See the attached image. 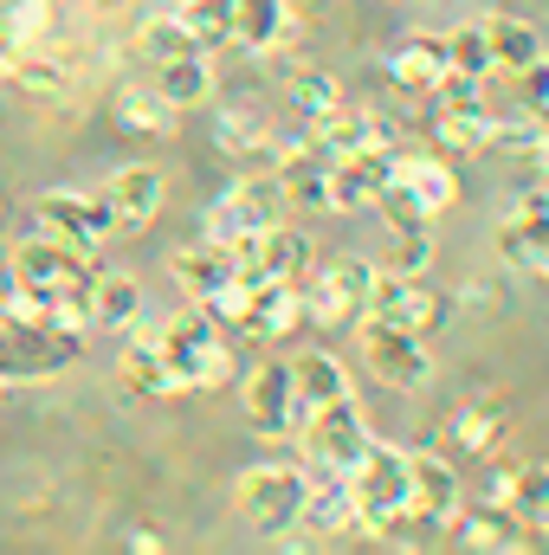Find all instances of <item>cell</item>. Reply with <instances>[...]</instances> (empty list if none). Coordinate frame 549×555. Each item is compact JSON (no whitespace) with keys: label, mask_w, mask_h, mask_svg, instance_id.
Wrapping results in <instances>:
<instances>
[{"label":"cell","mask_w":549,"mask_h":555,"mask_svg":"<svg viewBox=\"0 0 549 555\" xmlns=\"http://www.w3.org/2000/svg\"><path fill=\"white\" fill-rule=\"evenodd\" d=\"M297 433H304L310 465H317V472H343V478L356 472V459H362V452H369V439H375V433H369V420H362V408H356L349 395H343V401L310 408V420H304Z\"/></svg>","instance_id":"obj_7"},{"label":"cell","mask_w":549,"mask_h":555,"mask_svg":"<svg viewBox=\"0 0 549 555\" xmlns=\"http://www.w3.org/2000/svg\"><path fill=\"white\" fill-rule=\"evenodd\" d=\"M175 20L194 33L201 52H214V46L233 39V0H175Z\"/></svg>","instance_id":"obj_30"},{"label":"cell","mask_w":549,"mask_h":555,"mask_svg":"<svg viewBox=\"0 0 549 555\" xmlns=\"http://www.w3.org/2000/svg\"><path fill=\"white\" fill-rule=\"evenodd\" d=\"M104 201H111V214H117V233H142V227L162 214L168 181H162V168H149V162H124V168L111 175Z\"/></svg>","instance_id":"obj_13"},{"label":"cell","mask_w":549,"mask_h":555,"mask_svg":"<svg viewBox=\"0 0 549 555\" xmlns=\"http://www.w3.org/2000/svg\"><path fill=\"white\" fill-rule=\"evenodd\" d=\"M155 91H162L175 111H201V104L214 98V65H207V52L162 59V65H155Z\"/></svg>","instance_id":"obj_23"},{"label":"cell","mask_w":549,"mask_h":555,"mask_svg":"<svg viewBox=\"0 0 549 555\" xmlns=\"http://www.w3.org/2000/svg\"><path fill=\"white\" fill-rule=\"evenodd\" d=\"M531 155H537V168H549V124H544V137L531 142Z\"/></svg>","instance_id":"obj_47"},{"label":"cell","mask_w":549,"mask_h":555,"mask_svg":"<svg viewBox=\"0 0 549 555\" xmlns=\"http://www.w3.org/2000/svg\"><path fill=\"white\" fill-rule=\"evenodd\" d=\"M544 278H549V272H544Z\"/></svg>","instance_id":"obj_52"},{"label":"cell","mask_w":549,"mask_h":555,"mask_svg":"<svg viewBox=\"0 0 549 555\" xmlns=\"http://www.w3.org/2000/svg\"><path fill=\"white\" fill-rule=\"evenodd\" d=\"M511 511L524 517V530H549V465H518Z\"/></svg>","instance_id":"obj_34"},{"label":"cell","mask_w":549,"mask_h":555,"mask_svg":"<svg viewBox=\"0 0 549 555\" xmlns=\"http://www.w3.org/2000/svg\"><path fill=\"white\" fill-rule=\"evenodd\" d=\"M0 395H7V382H0Z\"/></svg>","instance_id":"obj_51"},{"label":"cell","mask_w":549,"mask_h":555,"mask_svg":"<svg viewBox=\"0 0 549 555\" xmlns=\"http://www.w3.org/2000/svg\"><path fill=\"white\" fill-rule=\"evenodd\" d=\"M124 388H130V395H149V401L188 395V388H181V375L168 369V356L155 349V336H137V343L124 349Z\"/></svg>","instance_id":"obj_25"},{"label":"cell","mask_w":549,"mask_h":555,"mask_svg":"<svg viewBox=\"0 0 549 555\" xmlns=\"http://www.w3.org/2000/svg\"><path fill=\"white\" fill-rule=\"evenodd\" d=\"M168 272H175V284H181V297H188V304H207L220 284H233V278H240V266H233V253H227V246L201 240V246H181V253L168 259Z\"/></svg>","instance_id":"obj_20"},{"label":"cell","mask_w":549,"mask_h":555,"mask_svg":"<svg viewBox=\"0 0 549 555\" xmlns=\"http://www.w3.org/2000/svg\"><path fill=\"white\" fill-rule=\"evenodd\" d=\"M356 343H362V369L382 382V388H426L433 382V356H426V336L395 330L382 317H362L356 323Z\"/></svg>","instance_id":"obj_6"},{"label":"cell","mask_w":549,"mask_h":555,"mask_svg":"<svg viewBox=\"0 0 549 555\" xmlns=\"http://www.w3.org/2000/svg\"><path fill=\"white\" fill-rule=\"evenodd\" d=\"M304 491H310L304 472H291V465H253V472H240V485H233V511H240V524H246L253 537H272L278 543L284 530H297Z\"/></svg>","instance_id":"obj_2"},{"label":"cell","mask_w":549,"mask_h":555,"mask_svg":"<svg viewBox=\"0 0 549 555\" xmlns=\"http://www.w3.org/2000/svg\"><path fill=\"white\" fill-rule=\"evenodd\" d=\"M511 478H518V465H511V472H491V478H485V498H491V504H511Z\"/></svg>","instance_id":"obj_45"},{"label":"cell","mask_w":549,"mask_h":555,"mask_svg":"<svg viewBox=\"0 0 549 555\" xmlns=\"http://www.w3.org/2000/svg\"><path fill=\"white\" fill-rule=\"evenodd\" d=\"M498 253H505L518 272H549V220H518V214H505Z\"/></svg>","instance_id":"obj_29"},{"label":"cell","mask_w":549,"mask_h":555,"mask_svg":"<svg viewBox=\"0 0 549 555\" xmlns=\"http://www.w3.org/2000/svg\"><path fill=\"white\" fill-rule=\"evenodd\" d=\"M78 362V336L52 330V323H26V317H0V382H52Z\"/></svg>","instance_id":"obj_3"},{"label":"cell","mask_w":549,"mask_h":555,"mask_svg":"<svg viewBox=\"0 0 549 555\" xmlns=\"http://www.w3.org/2000/svg\"><path fill=\"white\" fill-rule=\"evenodd\" d=\"M291 20H297L291 0H233V39L253 52H278L291 39Z\"/></svg>","instance_id":"obj_22"},{"label":"cell","mask_w":549,"mask_h":555,"mask_svg":"<svg viewBox=\"0 0 549 555\" xmlns=\"http://www.w3.org/2000/svg\"><path fill=\"white\" fill-rule=\"evenodd\" d=\"M369 317L395 323V330H413V336H433L446 317H452V297H439L433 284L420 278H401V272H375V291H369Z\"/></svg>","instance_id":"obj_8"},{"label":"cell","mask_w":549,"mask_h":555,"mask_svg":"<svg viewBox=\"0 0 549 555\" xmlns=\"http://www.w3.org/2000/svg\"><path fill=\"white\" fill-rule=\"evenodd\" d=\"M375 207H382L388 233H420V227H433V214L420 207V194H413L408 181H388V188L375 194Z\"/></svg>","instance_id":"obj_37"},{"label":"cell","mask_w":549,"mask_h":555,"mask_svg":"<svg viewBox=\"0 0 549 555\" xmlns=\"http://www.w3.org/2000/svg\"><path fill=\"white\" fill-rule=\"evenodd\" d=\"M246 420H253V433H266V439H284V433H297L310 408L297 401V382H291V362H259L253 375H246Z\"/></svg>","instance_id":"obj_10"},{"label":"cell","mask_w":549,"mask_h":555,"mask_svg":"<svg viewBox=\"0 0 549 555\" xmlns=\"http://www.w3.org/2000/svg\"><path fill=\"white\" fill-rule=\"evenodd\" d=\"M446 439H452L459 452H485V446L498 439V414H491V408H452V414H446Z\"/></svg>","instance_id":"obj_39"},{"label":"cell","mask_w":549,"mask_h":555,"mask_svg":"<svg viewBox=\"0 0 549 555\" xmlns=\"http://www.w3.org/2000/svg\"><path fill=\"white\" fill-rule=\"evenodd\" d=\"M375 272L382 266H369V259H330L323 272H310V284H304V317L317 330H356L369 317Z\"/></svg>","instance_id":"obj_4"},{"label":"cell","mask_w":549,"mask_h":555,"mask_svg":"<svg viewBox=\"0 0 549 555\" xmlns=\"http://www.w3.org/2000/svg\"><path fill=\"white\" fill-rule=\"evenodd\" d=\"M544 194H549V168H544Z\"/></svg>","instance_id":"obj_49"},{"label":"cell","mask_w":549,"mask_h":555,"mask_svg":"<svg viewBox=\"0 0 549 555\" xmlns=\"http://www.w3.org/2000/svg\"><path fill=\"white\" fill-rule=\"evenodd\" d=\"M544 59H549V39H544Z\"/></svg>","instance_id":"obj_50"},{"label":"cell","mask_w":549,"mask_h":555,"mask_svg":"<svg viewBox=\"0 0 549 555\" xmlns=\"http://www.w3.org/2000/svg\"><path fill=\"white\" fill-rule=\"evenodd\" d=\"M395 181H408L426 214H446V207L459 201V168H452V162H439V155H420L408 137L395 142Z\"/></svg>","instance_id":"obj_19"},{"label":"cell","mask_w":549,"mask_h":555,"mask_svg":"<svg viewBox=\"0 0 549 555\" xmlns=\"http://www.w3.org/2000/svg\"><path fill=\"white\" fill-rule=\"evenodd\" d=\"M310 137L323 155H362V149H395V130L382 124V111H349V104H336V111H323L317 124H310Z\"/></svg>","instance_id":"obj_16"},{"label":"cell","mask_w":549,"mask_h":555,"mask_svg":"<svg viewBox=\"0 0 549 555\" xmlns=\"http://www.w3.org/2000/svg\"><path fill=\"white\" fill-rule=\"evenodd\" d=\"M20 297H26V278L13 272V266H0V317H7V310H13Z\"/></svg>","instance_id":"obj_44"},{"label":"cell","mask_w":549,"mask_h":555,"mask_svg":"<svg viewBox=\"0 0 549 555\" xmlns=\"http://www.w3.org/2000/svg\"><path fill=\"white\" fill-rule=\"evenodd\" d=\"M388 181H395V149H362V155H330V162H323L330 214H356V207H369Z\"/></svg>","instance_id":"obj_11"},{"label":"cell","mask_w":549,"mask_h":555,"mask_svg":"<svg viewBox=\"0 0 549 555\" xmlns=\"http://www.w3.org/2000/svg\"><path fill=\"white\" fill-rule=\"evenodd\" d=\"M91 323L98 330H137L142 323V284L130 272H98L91 284Z\"/></svg>","instance_id":"obj_26"},{"label":"cell","mask_w":549,"mask_h":555,"mask_svg":"<svg viewBox=\"0 0 549 555\" xmlns=\"http://www.w3.org/2000/svg\"><path fill=\"white\" fill-rule=\"evenodd\" d=\"M220 149H227V155H259V149H272L266 117H259V111H246V104H233V111L220 117Z\"/></svg>","instance_id":"obj_36"},{"label":"cell","mask_w":549,"mask_h":555,"mask_svg":"<svg viewBox=\"0 0 549 555\" xmlns=\"http://www.w3.org/2000/svg\"><path fill=\"white\" fill-rule=\"evenodd\" d=\"M142 52H149V65H162V59H181V52H201V46L175 13H162V20H142Z\"/></svg>","instance_id":"obj_38"},{"label":"cell","mask_w":549,"mask_h":555,"mask_svg":"<svg viewBox=\"0 0 549 555\" xmlns=\"http://www.w3.org/2000/svg\"><path fill=\"white\" fill-rule=\"evenodd\" d=\"M240 375V356L227 349V343H214L207 356H201V369H194V388H227Z\"/></svg>","instance_id":"obj_42"},{"label":"cell","mask_w":549,"mask_h":555,"mask_svg":"<svg viewBox=\"0 0 549 555\" xmlns=\"http://www.w3.org/2000/svg\"><path fill=\"white\" fill-rule=\"evenodd\" d=\"M291 382H297V401H304V408H323V401H343V395H349V369H343V356H330V349H304V356L291 362Z\"/></svg>","instance_id":"obj_28"},{"label":"cell","mask_w":549,"mask_h":555,"mask_svg":"<svg viewBox=\"0 0 549 555\" xmlns=\"http://www.w3.org/2000/svg\"><path fill=\"white\" fill-rule=\"evenodd\" d=\"M518 98H524V111H549V59H537V65H524L518 78Z\"/></svg>","instance_id":"obj_43"},{"label":"cell","mask_w":549,"mask_h":555,"mask_svg":"<svg viewBox=\"0 0 549 555\" xmlns=\"http://www.w3.org/2000/svg\"><path fill=\"white\" fill-rule=\"evenodd\" d=\"M446 65H452V72H472V78H498V65H491V39H485V20L446 33Z\"/></svg>","instance_id":"obj_35"},{"label":"cell","mask_w":549,"mask_h":555,"mask_svg":"<svg viewBox=\"0 0 549 555\" xmlns=\"http://www.w3.org/2000/svg\"><path fill=\"white\" fill-rule=\"evenodd\" d=\"M408 485H413V517H426L433 530H446L459 517V472L439 452H408Z\"/></svg>","instance_id":"obj_15"},{"label":"cell","mask_w":549,"mask_h":555,"mask_svg":"<svg viewBox=\"0 0 549 555\" xmlns=\"http://www.w3.org/2000/svg\"><path fill=\"white\" fill-rule=\"evenodd\" d=\"M439 72H446V39H433V33H408V39L388 52V78H395L401 91H433Z\"/></svg>","instance_id":"obj_24"},{"label":"cell","mask_w":549,"mask_h":555,"mask_svg":"<svg viewBox=\"0 0 549 555\" xmlns=\"http://www.w3.org/2000/svg\"><path fill=\"white\" fill-rule=\"evenodd\" d=\"M117 117H124L130 130H155V137H168L181 111H175V104H168V98H162L155 85H149V91H142V85H130V91L117 98Z\"/></svg>","instance_id":"obj_32"},{"label":"cell","mask_w":549,"mask_h":555,"mask_svg":"<svg viewBox=\"0 0 549 555\" xmlns=\"http://www.w3.org/2000/svg\"><path fill=\"white\" fill-rule=\"evenodd\" d=\"M485 39H491V65H498L505 78H518L524 65L544 59V33H537L531 20H505V13H491V20H485Z\"/></svg>","instance_id":"obj_27"},{"label":"cell","mask_w":549,"mask_h":555,"mask_svg":"<svg viewBox=\"0 0 549 555\" xmlns=\"http://www.w3.org/2000/svg\"><path fill=\"white\" fill-rule=\"evenodd\" d=\"M278 207H284L278 181H233V188L207 207V240H214V246H240V240H253L259 227H272Z\"/></svg>","instance_id":"obj_9"},{"label":"cell","mask_w":549,"mask_h":555,"mask_svg":"<svg viewBox=\"0 0 549 555\" xmlns=\"http://www.w3.org/2000/svg\"><path fill=\"white\" fill-rule=\"evenodd\" d=\"M0 20L13 26L20 46H39V39L52 33V0H13V13H0Z\"/></svg>","instance_id":"obj_40"},{"label":"cell","mask_w":549,"mask_h":555,"mask_svg":"<svg viewBox=\"0 0 549 555\" xmlns=\"http://www.w3.org/2000/svg\"><path fill=\"white\" fill-rule=\"evenodd\" d=\"M33 220H39L46 240H65L72 253H98V246L117 240V214H111V201H104V194H78V188H52V194H39V201H33Z\"/></svg>","instance_id":"obj_5"},{"label":"cell","mask_w":549,"mask_h":555,"mask_svg":"<svg viewBox=\"0 0 549 555\" xmlns=\"http://www.w3.org/2000/svg\"><path fill=\"white\" fill-rule=\"evenodd\" d=\"M433 266V233L420 227V233H395V259H388V272H401V278H420Z\"/></svg>","instance_id":"obj_41"},{"label":"cell","mask_w":549,"mask_h":555,"mask_svg":"<svg viewBox=\"0 0 549 555\" xmlns=\"http://www.w3.org/2000/svg\"><path fill=\"white\" fill-rule=\"evenodd\" d=\"M130 550H137V555H162V550H168V537H155V530H137V537H130Z\"/></svg>","instance_id":"obj_46"},{"label":"cell","mask_w":549,"mask_h":555,"mask_svg":"<svg viewBox=\"0 0 549 555\" xmlns=\"http://www.w3.org/2000/svg\"><path fill=\"white\" fill-rule=\"evenodd\" d=\"M433 137L459 155L491 149V111H433Z\"/></svg>","instance_id":"obj_33"},{"label":"cell","mask_w":549,"mask_h":555,"mask_svg":"<svg viewBox=\"0 0 549 555\" xmlns=\"http://www.w3.org/2000/svg\"><path fill=\"white\" fill-rule=\"evenodd\" d=\"M291 7H323V0H291Z\"/></svg>","instance_id":"obj_48"},{"label":"cell","mask_w":549,"mask_h":555,"mask_svg":"<svg viewBox=\"0 0 549 555\" xmlns=\"http://www.w3.org/2000/svg\"><path fill=\"white\" fill-rule=\"evenodd\" d=\"M304 323V284L297 278H266V284H253V304H246V336H259V343H284L291 330Z\"/></svg>","instance_id":"obj_17"},{"label":"cell","mask_w":549,"mask_h":555,"mask_svg":"<svg viewBox=\"0 0 549 555\" xmlns=\"http://www.w3.org/2000/svg\"><path fill=\"white\" fill-rule=\"evenodd\" d=\"M349 498H356V530L362 537H388L401 517L413 511V485H408V452L388 439H369V452L349 472Z\"/></svg>","instance_id":"obj_1"},{"label":"cell","mask_w":549,"mask_h":555,"mask_svg":"<svg viewBox=\"0 0 549 555\" xmlns=\"http://www.w3.org/2000/svg\"><path fill=\"white\" fill-rule=\"evenodd\" d=\"M304 530H317V537H349L356 530V498H349V478L343 472H317L310 478V491H304V517H297Z\"/></svg>","instance_id":"obj_21"},{"label":"cell","mask_w":549,"mask_h":555,"mask_svg":"<svg viewBox=\"0 0 549 555\" xmlns=\"http://www.w3.org/2000/svg\"><path fill=\"white\" fill-rule=\"evenodd\" d=\"M7 266L26 278V291H59V284H85V278H98L91 266H85V253H72L65 240H46V233L20 240Z\"/></svg>","instance_id":"obj_14"},{"label":"cell","mask_w":549,"mask_h":555,"mask_svg":"<svg viewBox=\"0 0 549 555\" xmlns=\"http://www.w3.org/2000/svg\"><path fill=\"white\" fill-rule=\"evenodd\" d=\"M220 343V323L194 304V310H181V317H168L162 330H155V349L168 356V369L181 375V388H194V369H201V356Z\"/></svg>","instance_id":"obj_18"},{"label":"cell","mask_w":549,"mask_h":555,"mask_svg":"<svg viewBox=\"0 0 549 555\" xmlns=\"http://www.w3.org/2000/svg\"><path fill=\"white\" fill-rule=\"evenodd\" d=\"M284 91H291V104H297L310 124L343 104V85H336V72H323V65H297V72L284 78Z\"/></svg>","instance_id":"obj_31"},{"label":"cell","mask_w":549,"mask_h":555,"mask_svg":"<svg viewBox=\"0 0 549 555\" xmlns=\"http://www.w3.org/2000/svg\"><path fill=\"white\" fill-rule=\"evenodd\" d=\"M446 530H459V543H465V550H485V555H518V550H531V543H537V537L524 530V517H518L511 504H491V498H485V504H472V511L459 504V517H452Z\"/></svg>","instance_id":"obj_12"}]
</instances>
